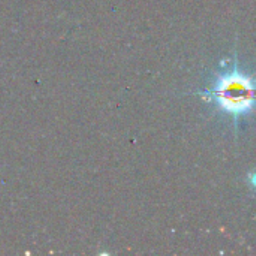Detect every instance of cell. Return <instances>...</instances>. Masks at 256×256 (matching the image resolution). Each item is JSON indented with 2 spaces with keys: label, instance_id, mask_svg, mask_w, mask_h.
Masks as SVG:
<instances>
[{
  "label": "cell",
  "instance_id": "6da1fadb",
  "mask_svg": "<svg viewBox=\"0 0 256 256\" xmlns=\"http://www.w3.org/2000/svg\"><path fill=\"white\" fill-rule=\"evenodd\" d=\"M222 111L238 117L250 112L256 105V80L244 75L234 66L226 74L218 75L213 88L202 93Z\"/></svg>",
  "mask_w": 256,
  "mask_h": 256
},
{
  "label": "cell",
  "instance_id": "7a4b0ae2",
  "mask_svg": "<svg viewBox=\"0 0 256 256\" xmlns=\"http://www.w3.org/2000/svg\"><path fill=\"white\" fill-rule=\"evenodd\" d=\"M249 180H250V184L254 186L256 189V172H254V174H250V177H249Z\"/></svg>",
  "mask_w": 256,
  "mask_h": 256
}]
</instances>
